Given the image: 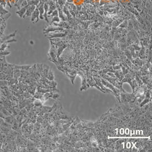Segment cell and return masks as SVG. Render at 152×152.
I'll list each match as a JSON object with an SVG mask.
<instances>
[{"mask_svg":"<svg viewBox=\"0 0 152 152\" xmlns=\"http://www.w3.org/2000/svg\"><path fill=\"white\" fill-rule=\"evenodd\" d=\"M35 9H36V8L34 5L28 6V7H27L26 13H25V14H24V15L23 17V18H24L26 17H29V16H31V14H32L33 11H34V10H35Z\"/></svg>","mask_w":152,"mask_h":152,"instance_id":"cell-1","label":"cell"},{"mask_svg":"<svg viewBox=\"0 0 152 152\" xmlns=\"http://www.w3.org/2000/svg\"><path fill=\"white\" fill-rule=\"evenodd\" d=\"M27 7H28V6L22 7V8L20 10H18V11L16 12V13L18 14V15L19 16L20 18H23V17L24 16V14H25V13H26Z\"/></svg>","mask_w":152,"mask_h":152,"instance_id":"cell-3","label":"cell"},{"mask_svg":"<svg viewBox=\"0 0 152 152\" xmlns=\"http://www.w3.org/2000/svg\"><path fill=\"white\" fill-rule=\"evenodd\" d=\"M40 16V12L38 9H35L31 14V22H37L38 21V17Z\"/></svg>","mask_w":152,"mask_h":152,"instance_id":"cell-2","label":"cell"},{"mask_svg":"<svg viewBox=\"0 0 152 152\" xmlns=\"http://www.w3.org/2000/svg\"><path fill=\"white\" fill-rule=\"evenodd\" d=\"M38 10H39V12H40V18L43 19V12H44V8H43V5H42L40 8H39Z\"/></svg>","mask_w":152,"mask_h":152,"instance_id":"cell-4","label":"cell"}]
</instances>
